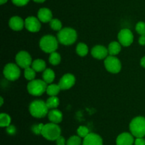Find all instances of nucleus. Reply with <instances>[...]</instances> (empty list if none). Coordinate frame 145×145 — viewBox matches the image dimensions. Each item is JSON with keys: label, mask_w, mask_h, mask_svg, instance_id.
<instances>
[{"label": "nucleus", "mask_w": 145, "mask_h": 145, "mask_svg": "<svg viewBox=\"0 0 145 145\" xmlns=\"http://www.w3.org/2000/svg\"><path fill=\"white\" fill-rule=\"evenodd\" d=\"M108 53L110 55H116L121 51V44L117 41H113L108 45Z\"/></svg>", "instance_id": "21"}, {"label": "nucleus", "mask_w": 145, "mask_h": 145, "mask_svg": "<svg viewBox=\"0 0 145 145\" xmlns=\"http://www.w3.org/2000/svg\"><path fill=\"white\" fill-rule=\"evenodd\" d=\"M9 27L14 31H21L25 26V21L23 20L20 16H15L11 17L8 21Z\"/></svg>", "instance_id": "16"}, {"label": "nucleus", "mask_w": 145, "mask_h": 145, "mask_svg": "<svg viewBox=\"0 0 145 145\" xmlns=\"http://www.w3.org/2000/svg\"><path fill=\"white\" fill-rule=\"evenodd\" d=\"M76 51L79 56H86L89 53V48L84 43H79L76 47Z\"/></svg>", "instance_id": "23"}, {"label": "nucleus", "mask_w": 145, "mask_h": 145, "mask_svg": "<svg viewBox=\"0 0 145 145\" xmlns=\"http://www.w3.org/2000/svg\"><path fill=\"white\" fill-rule=\"evenodd\" d=\"M35 71L32 68V67H28L24 70V76L28 80H33L35 78Z\"/></svg>", "instance_id": "27"}, {"label": "nucleus", "mask_w": 145, "mask_h": 145, "mask_svg": "<svg viewBox=\"0 0 145 145\" xmlns=\"http://www.w3.org/2000/svg\"><path fill=\"white\" fill-rule=\"evenodd\" d=\"M25 27L30 32L35 33L40 31L41 24L38 18L34 16H28L25 20Z\"/></svg>", "instance_id": "12"}, {"label": "nucleus", "mask_w": 145, "mask_h": 145, "mask_svg": "<svg viewBox=\"0 0 145 145\" xmlns=\"http://www.w3.org/2000/svg\"><path fill=\"white\" fill-rule=\"evenodd\" d=\"M56 143H57V145H66L67 142L63 136H59V137L57 139Z\"/></svg>", "instance_id": "35"}, {"label": "nucleus", "mask_w": 145, "mask_h": 145, "mask_svg": "<svg viewBox=\"0 0 145 145\" xmlns=\"http://www.w3.org/2000/svg\"><path fill=\"white\" fill-rule=\"evenodd\" d=\"M44 124L42 123H38L37 125H33L32 127H31V130L32 132H33L34 134L37 135H39L42 134V129H43V127H44Z\"/></svg>", "instance_id": "32"}, {"label": "nucleus", "mask_w": 145, "mask_h": 145, "mask_svg": "<svg viewBox=\"0 0 145 145\" xmlns=\"http://www.w3.org/2000/svg\"><path fill=\"white\" fill-rule=\"evenodd\" d=\"M39 45L42 51L52 53L57 49L58 40L52 35H45L40 40Z\"/></svg>", "instance_id": "4"}, {"label": "nucleus", "mask_w": 145, "mask_h": 145, "mask_svg": "<svg viewBox=\"0 0 145 145\" xmlns=\"http://www.w3.org/2000/svg\"><path fill=\"white\" fill-rule=\"evenodd\" d=\"M50 26L54 31H59L62 28V22L57 18H52L50 22Z\"/></svg>", "instance_id": "29"}, {"label": "nucleus", "mask_w": 145, "mask_h": 145, "mask_svg": "<svg viewBox=\"0 0 145 145\" xmlns=\"http://www.w3.org/2000/svg\"><path fill=\"white\" fill-rule=\"evenodd\" d=\"M55 78V72L51 68H46L42 72V80L47 84H51Z\"/></svg>", "instance_id": "19"}, {"label": "nucleus", "mask_w": 145, "mask_h": 145, "mask_svg": "<svg viewBox=\"0 0 145 145\" xmlns=\"http://www.w3.org/2000/svg\"><path fill=\"white\" fill-rule=\"evenodd\" d=\"M138 41L141 45H145V36H140Z\"/></svg>", "instance_id": "37"}, {"label": "nucleus", "mask_w": 145, "mask_h": 145, "mask_svg": "<svg viewBox=\"0 0 145 145\" xmlns=\"http://www.w3.org/2000/svg\"><path fill=\"white\" fill-rule=\"evenodd\" d=\"M82 145H103V139L100 135L91 132L84 138Z\"/></svg>", "instance_id": "13"}, {"label": "nucleus", "mask_w": 145, "mask_h": 145, "mask_svg": "<svg viewBox=\"0 0 145 145\" xmlns=\"http://www.w3.org/2000/svg\"><path fill=\"white\" fill-rule=\"evenodd\" d=\"M7 1H8V0H0V3H1V4H5Z\"/></svg>", "instance_id": "41"}, {"label": "nucleus", "mask_w": 145, "mask_h": 145, "mask_svg": "<svg viewBox=\"0 0 145 145\" xmlns=\"http://www.w3.org/2000/svg\"><path fill=\"white\" fill-rule=\"evenodd\" d=\"M75 80L76 79H75L74 75L71 73H67L60 78L58 85L61 90H69L74 85Z\"/></svg>", "instance_id": "11"}, {"label": "nucleus", "mask_w": 145, "mask_h": 145, "mask_svg": "<svg viewBox=\"0 0 145 145\" xmlns=\"http://www.w3.org/2000/svg\"><path fill=\"white\" fill-rule=\"evenodd\" d=\"M7 133L9 134L13 135L16 133V127L14 126V125H10L9 126L7 127Z\"/></svg>", "instance_id": "34"}, {"label": "nucleus", "mask_w": 145, "mask_h": 145, "mask_svg": "<svg viewBox=\"0 0 145 145\" xmlns=\"http://www.w3.org/2000/svg\"><path fill=\"white\" fill-rule=\"evenodd\" d=\"M61 55L57 52H55L50 53L49 56V63L53 65H57L60 63Z\"/></svg>", "instance_id": "26"}, {"label": "nucleus", "mask_w": 145, "mask_h": 145, "mask_svg": "<svg viewBox=\"0 0 145 145\" xmlns=\"http://www.w3.org/2000/svg\"><path fill=\"white\" fill-rule=\"evenodd\" d=\"M11 117L6 113H1L0 115V126L1 127H6L11 125Z\"/></svg>", "instance_id": "25"}, {"label": "nucleus", "mask_w": 145, "mask_h": 145, "mask_svg": "<svg viewBox=\"0 0 145 145\" xmlns=\"http://www.w3.org/2000/svg\"><path fill=\"white\" fill-rule=\"evenodd\" d=\"M130 130L132 134L136 138L145 136V117L142 116L133 118L130 123Z\"/></svg>", "instance_id": "3"}, {"label": "nucleus", "mask_w": 145, "mask_h": 145, "mask_svg": "<svg viewBox=\"0 0 145 145\" xmlns=\"http://www.w3.org/2000/svg\"><path fill=\"white\" fill-rule=\"evenodd\" d=\"M3 74L8 80L14 81L19 78L21 75V71L17 64L8 63L4 66Z\"/></svg>", "instance_id": "7"}, {"label": "nucleus", "mask_w": 145, "mask_h": 145, "mask_svg": "<svg viewBox=\"0 0 145 145\" xmlns=\"http://www.w3.org/2000/svg\"><path fill=\"white\" fill-rule=\"evenodd\" d=\"M48 119L51 122L55 124H58L62 121V118H63V115L61 111H59L57 109H51L49 112H48Z\"/></svg>", "instance_id": "18"}, {"label": "nucleus", "mask_w": 145, "mask_h": 145, "mask_svg": "<svg viewBox=\"0 0 145 145\" xmlns=\"http://www.w3.org/2000/svg\"><path fill=\"white\" fill-rule=\"evenodd\" d=\"M52 13L48 8H41L38 11V18L42 23L50 22L52 19Z\"/></svg>", "instance_id": "17"}, {"label": "nucleus", "mask_w": 145, "mask_h": 145, "mask_svg": "<svg viewBox=\"0 0 145 145\" xmlns=\"http://www.w3.org/2000/svg\"><path fill=\"white\" fill-rule=\"evenodd\" d=\"M104 65L106 69L111 73H118L122 68L120 61L115 55H108L105 58Z\"/></svg>", "instance_id": "8"}, {"label": "nucleus", "mask_w": 145, "mask_h": 145, "mask_svg": "<svg viewBox=\"0 0 145 145\" xmlns=\"http://www.w3.org/2000/svg\"><path fill=\"white\" fill-rule=\"evenodd\" d=\"M0 102H1V103H0V105H1V106H2V105H3V103H4V99H3V98L2 97H1V98H0Z\"/></svg>", "instance_id": "40"}, {"label": "nucleus", "mask_w": 145, "mask_h": 145, "mask_svg": "<svg viewBox=\"0 0 145 145\" xmlns=\"http://www.w3.org/2000/svg\"><path fill=\"white\" fill-rule=\"evenodd\" d=\"M13 4H15L16 6L18 7H23V6L26 5L28 3L29 0H11Z\"/></svg>", "instance_id": "33"}, {"label": "nucleus", "mask_w": 145, "mask_h": 145, "mask_svg": "<svg viewBox=\"0 0 145 145\" xmlns=\"http://www.w3.org/2000/svg\"><path fill=\"white\" fill-rule=\"evenodd\" d=\"M135 30L140 36H145V23L143 21H139L136 24Z\"/></svg>", "instance_id": "31"}, {"label": "nucleus", "mask_w": 145, "mask_h": 145, "mask_svg": "<svg viewBox=\"0 0 145 145\" xmlns=\"http://www.w3.org/2000/svg\"><path fill=\"white\" fill-rule=\"evenodd\" d=\"M118 39L119 43L125 47L130 46L134 41V36L133 32L128 28H123L120 30L118 34Z\"/></svg>", "instance_id": "9"}, {"label": "nucleus", "mask_w": 145, "mask_h": 145, "mask_svg": "<svg viewBox=\"0 0 145 145\" xmlns=\"http://www.w3.org/2000/svg\"><path fill=\"white\" fill-rule=\"evenodd\" d=\"M46 105L48 109H56L59 105V100L57 96H50V98L47 100Z\"/></svg>", "instance_id": "22"}, {"label": "nucleus", "mask_w": 145, "mask_h": 145, "mask_svg": "<svg viewBox=\"0 0 145 145\" xmlns=\"http://www.w3.org/2000/svg\"><path fill=\"white\" fill-rule=\"evenodd\" d=\"M82 144V142L80 136L73 135L67 139L66 145H81Z\"/></svg>", "instance_id": "28"}, {"label": "nucleus", "mask_w": 145, "mask_h": 145, "mask_svg": "<svg viewBox=\"0 0 145 145\" xmlns=\"http://www.w3.org/2000/svg\"><path fill=\"white\" fill-rule=\"evenodd\" d=\"M89 132V129H88L85 126H79L77 129V134L78 136H79L80 137L85 138L87 136Z\"/></svg>", "instance_id": "30"}, {"label": "nucleus", "mask_w": 145, "mask_h": 145, "mask_svg": "<svg viewBox=\"0 0 145 145\" xmlns=\"http://www.w3.org/2000/svg\"><path fill=\"white\" fill-rule=\"evenodd\" d=\"M31 67L35 72H43L46 69V63L43 60L36 59L33 61Z\"/></svg>", "instance_id": "20"}, {"label": "nucleus", "mask_w": 145, "mask_h": 145, "mask_svg": "<svg viewBox=\"0 0 145 145\" xmlns=\"http://www.w3.org/2000/svg\"><path fill=\"white\" fill-rule=\"evenodd\" d=\"M61 90V88H59V85L57 84H50L48 85L46 90V92L50 96H57L59 91Z\"/></svg>", "instance_id": "24"}, {"label": "nucleus", "mask_w": 145, "mask_h": 145, "mask_svg": "<svg viewBox=\"0 0 145 145\" xmlns=\"http://www.w3.org/2000/svg\"><path fill=\"white\" fill-rule=\"evenodd\" d=\"M57 40L60 44L65 45L73 44L77 39V33L74 28L66 27L57 33Z\"/></svg>", "instance_id": "1"}, {"label": "nucleus", "mask_w": 145, "mask_h": 145, "mask_svg": "<svg viewBox=\"0 0 145 145\" xmlns=\"http://www.w3.org/2000/svg\"><path fill=\"white\" fill-rule=\"evenodd\" d=\"M33 1H34L35 2H37V3H42L44 2L45 0H33Z\"/></svg>", "instance_id": "39"}, {"label": "nucleus", "mask_w": 145, "mask_h": 145, "mask_svg": "<svg viewBox=\"0 0 145 145\" xmlns=\"http://www.w3.org/2000/svg\"><path fill=\"white\" fill-rule=\"evenodd\" d=\"M134 144L135 145H145V139L144 137L136 138Z\"/></svg>", "instance_id": "36"}, {"label": "nucleus", "mask_w": 145, "mask_h": 145, "mask_svg": "<svg viewBox=\"0 0 145 145\" xmlns=\"http://www.w3.org/2000/svg\"><path fill=\"white\" fill-rule=\"evenodd\" d=\"M140 65H142V67L145 68V55L144 57H142L141 58V60H140Z\"/></svg>", "instance_id": "38"}, {"label": "nucleus", "mask_w": 145, "mask_h": 145, "mask_svg": "<svg viewBox=\"0 0 145 145\" xmlns=\"http://www.w3.org/2000/svg\"><path fill=\"white\" fill-rule=\"evenodd\" d=\"M49 109L46 102L41 100H33L29 105V112L33 117L35 118H42L48 115Z\"/></svg>", "instance_id": "2"}, {"label": "nucleus", "mask_w": 145, "mask_h": 145, "mask_svg": "<svg viewBox=\"0 0 145 145\" xmlns=\"http://www.w3.org/2000/svg\"><path fill=\"white\" fill-rule=\"evenodd\" d=\"M47 83L43 80L35 79L30 81L27 85V90L28 93L33 96H40L47 90Z\"/></svg>", "instance_id": "6"}, {"label": "nucleus", "mask_w": 145, "mask_h": 145, "mask_svg": "<svg viewBox=\"0 0 145 145\" xmlns=\"http://www.w3.org/2000/svg\"><path fill=\"white\" fill-rule=\"evenodd\" d=\"M16 63L17 65L22 68H26L30 67L32 64L33 61L31 55L27 51H21L16 55Z\"/></svg>", "instance_id": "10"}, {"label": "nucleus", "mask_w": 145, "mask_h": 145, "mask_svg": "<svg viewBox=\"0 0 145 145\" xmlns=\"http://www.w3.org/2000/svg\"><path fill=\"white\" fill-rule=\"evenodd\" d=\"M134 143V136L129 132L121 133L116 139V145H133Z\"/></svg>", "instance_id": "14"}, {"label": "nucleus", "mask_w": 145, "mask_h": 145, "mask_svg": "<svg viewBox=\"0 0 145 145\" xmlns=\"http://www.w3.org/2000/svg\"><path fill=\"white\" fill-rule=\"evenodd\" d=\"M108 53V50L101 45H95L91 49V55L96 59L101 60L106 58Z\"/></svg>", "instance_id": "15"}, {"label": "nucleus", "mask_w": 145, "mask_h": 145, "mask_svg": "<svg viewBox=\"0 0 145 145\" xmlns=\"http://www.w3.org/2000/svg\"><path fill=\"white\" fill-rule=\"evenodd\" d=\"M41 135L48 140L56 141L57 139L61 136V129L57 124L52 122L45 124L43 127Z\"/></svg>", "instance_id": "5"}]
</instances>
